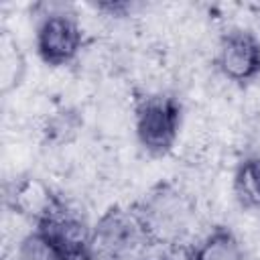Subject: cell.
<instances>
[{
	"label": "cell",
	"instance_id": "9",
	"mask_svg": "<svg viewBox=\"0 0 260 260\" xmlns=\"http://www.w3.org/2000/svg\"><path fill=\"white\" fill-rule=\"evenodd\" d=\"M10 260H59V250L43 230L35 228L16 242Z\"/></svg>",
	"mask_w": 260,
	"mask_h": 260
},
{
	"label": "cell",
	"instance_id": "10",
	"mask_svg": "<svg viewBox=\"0 0 260 260\" xmlns=\"http://www.w3.org/2000/svg\"><path fill=\"white\" fill-rule=\"evenodd\" d=\"M26 71L24 55L20 53L18 45L10 39H4L2 43V55H0V79H2V91L8 93L12 87H16Z\"/></svg>",
	"mask_w": 260,
	"mask_h": 260
},
{
	"label": "cell",
	"instance_id": "11",
	"mask_svg": "<svg viewBox=\"0 0 260 260\" xmlns=\"http://www.w3.org/2000/svg\"><path fill=\"white\" fill-rule=\"evenodd\" d=\"M142 260H154V258H142Z\"/></svg>",
	"mask_w": 260,
	"mask_h": 260
},
{
	"label": "cell",
	"instance_id": "8",
	"mask_svg": "<svg viewBox=\"0 0 260 260\" xmlns=\"http://www.w3.org/2000/svg\"><path fill=\"white\" fill-rule=\"evenodd\" d=\"M234 197L244 209H260V156H246L236 167Z\"/></svg>",
	"mask_w": 260,
	"mask_h": 260
},
{
	"label": "cell",
	"instance_id": "6",
	"mask_svg": "<svg viewBox=\"0 0 260 260\" xmlns=\"http://www.w3.org/2000/svg\"><path fill=\"white\" fill-rule=\"evenodd\" d=\"M6 201L16 215L28 219L30 223H35V228L41 225L61 205V199L53 193V189L43 179L32 175L18 177L10 185Z\"/></svg>",
	"mask_w": 260,
	"mask_h": 260
},
{
	"label": "cell",
	"instance_id": "1",
	"mask_svg": "<svg viewBox=\"0 0 260 260\" xmlns=\"http://www.w3.org/2000/svg\"><path fill=\"white\" fill-rule=\"evenodd\" d=\"M146 246L150 242L134 209L112 205L91 228L93 260H142Z\"/></svg>",
	"mask_w": 260,
	"mask_h": 260
},
{
	"label": "cell",
	"instance_id": "4",
	"mask_svg": "<svg viewBox=\"0 0 260 260\" xmlns=\"http://www.w3.org/2000/svg\"><path fill=\"white\" fill-rule=\"evenodd\" d=\"M39 57L53 67L69 65L83 49V30L77 16L69 10H49L41 16L35 32Z\"/></svg>",
	"mask_w": 260,
	"mask_h": 260
},
{
	"label": "cell",
	"instance_id": "7",
	"mask_svg": "<svg viewBox=\"0 0 260 260\" xmlns=\"http://www.w3.org/2000/svg\"><path fill=\"white\" fill-rule=\"evenodd\" d=\"M189 260H246V252L232 230L215 228L195 246Z\"/></svg>",
	"mask_w": 260,
	"mask_h": 260
},
{
	"label": "cell",
	"instance_id": "3",
	"mask_svg": "<svg viewBox=\"0 0 260 260\" xmlns=\"http://www.w3.org/2000/svg\"><path fill=\"white\" fill-rule=\"evenodd\" d=\"M181 104L169 93H150L134 108V130L140 146L154 154H167L181 130Z\"/></svg>",
	"mask_w": 260,
	"mask_h": 260
},
{
	"label": "cell",
	"instance_id": "2",
	"mask_svg": "<svg viewBox=\"0 0 260 260\" xmlns=\"http://www.w3.org/2000/svg\"><path fill=\"white\" fill-rule=\"evenodd\" d=\"M150 244H175L187 232L191 207L183 193L171 185L154 187L134 207Z\"/></svg>",
	"mask_w": 260,
	"mask_h": 260
},
{
	"label": "cell",
	"instance_id": "5",
	"mask_svg": "<svg viewBox=\"0 0 260 260\" xmlns=\"http://www.w3.org/2000/svg\"><path fill=\"white\" fill-rule=\"evenodd\" d=\"M217 71L234 83H250L260 75V41L256 35L236 28L219 39L215 53Z\"/></svg>",
	"mask_w": 260,
	"mask_h": 260
}]
</instances>
